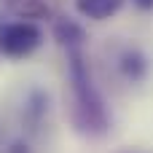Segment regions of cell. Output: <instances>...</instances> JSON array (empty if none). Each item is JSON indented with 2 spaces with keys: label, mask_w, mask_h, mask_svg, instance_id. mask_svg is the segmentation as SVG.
I'll return each instance as SVG.
<instances>
[{
  "label": "cell",
  "mask_w": 153,
  "mask_h": 153,
  "mask_svg": "<svg viewBox=\"0 0 153 153\" xmlns=\"http://www.w3.org/2000/svg\"><path fill=\"white\" fill-rule=\"evenodd\" d=\"M67 51V75H70V91H73V124L86 137H102L110 126V116L105 108V100L91 78L89 62L83 48H65Z\"/></svg>",
  "instance_id": "1"
},
{
  "label": "cell",
  "mask_w": 153,
  "mask_h": 153,
  "mask_svg": "<svg viewBox=\"0 0 153 153\" xmlns=\"http://www.w3.org/2000/svg\"><path fill=\"white\" fill-rule=\"evenodd\" d=\"M43 43V30L35 22H3L0 24V54L8 59H27Z\"/></svg>",
  "instance_id": "2"
},
{
  "label": "cell",
  "mask_w": 153,
  "mask_h": 153,
  "mask_svg": "<svg viewBox=\"0 0 153 153\" xmlns=\"http://www.w3.org/2000/svg\"><path fill=\"white\" fill-rule=\"evenodd\" d=\"M73 3H75V11H78L83 19L105 22V19L116 16L126 0H73Z\"/></svg>",
  "instance_id": "3"
},
{
  "label": "cell",
  "mask_w": 153,
  "mask_h": 153,
  "mask_svg": "<svg viewBox=\"0 0 153 153\" xmlns=\"http://www.w3.org/2000/svg\"><path fill=\"white\" fill-rule=\"evenodd\" d=\"M54 40L62 46V48H83V40H86V32L78 22L73 19H59L54 24Z\"/></svg>",
  "instance_id": "4"
},
{
  "label": "cell",
  "mask_w": 153,
  "mask_h": 153,
  "mask_svg": "<svg viewBox=\"0 0 153 153\" xmlns=\"http://www.w3.org/2000/svg\"><path fill=\"white\" fill-rule=\"evenodd\" d=\"M11 13H16L22 22H35V19H48L51 8L46 0H3Z\"/></svg>",
  "instance_id": "5"
},
{
  "label": "cell",
  "mask_w": 153,
  "mask_h": 153,
  "mask_svg": "<svg viewBox=\"0 0 153 153\" xmlns=\"http://www.w3.org/2000/svg\"><path fill=\"white\" fill-rule=\"evenodd\" d=\"M121 70H124V75H126L129 81H143L145 73H148V59L143 56V51L129 48V51H124V56H121Z\"/></svg>",
  "instance_id": "6"
},
{
  "label": "cell",
  "mask_w": 153,
  "mask_h": 153,
  "mask_svg": "<svg viewBox=\"0 0 153 153\" xmlns=\"http://www.w3.org/2000/svg\"><path fill=\"white\" fill-rule=\"evenodd\" d=\"M140 11H153V0H132Z\"/></svg>",
  "instance_id": "7"
},
{
  "label": "cell",
  "mask_w": 153,
  "mask_h": 153,
  "mask_svg": "<svg viewBox=\"0 0 153 153\" xmlns=\"http://www.w3.org/2000/svg\"><path fill=\"white\" fill-rule=\"evenodd\" d=\"M118 153H143V151H132V148H126V151H118Z\"/></svg>",
  "instance_id": "8"
}]
</instances>
